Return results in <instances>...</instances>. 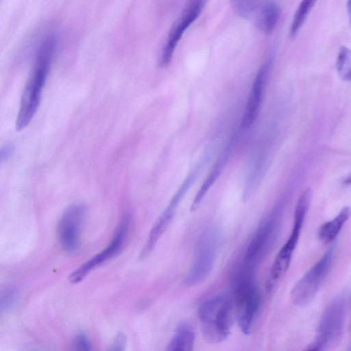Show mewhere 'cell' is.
I'll use <instances>...</instances> for the list:
<instances>
[{
    "mask_svg": "<svg viewBox=\"0 0 351 351\" xmlns=\"http://www.w3.org/2000/svg\"><path fill=\"white\" fill-rule=\"evenodd\" d=\"M350 49L346 47H342L337 56L336 68L339 75L346 81L350 80Z\"/></svg>",
    "mask_w": 351,
    "mask_h": 351,
    "instance_id": "cell-17",
    "label": "cell"
},
{
    "mask_svg": "<svg viewBox=\"0 0 351 351\" xmlns=\"http://www.w3.org/2000/svg\"><path fill=\"white\" fill-rule=\"evenodd\" d=\"M217 247L216 230L208 228L203 232L197 242L191 267L184 278V285L193 286L207 277L213 267Z\"/></svg>",
    "mask_w": 351,
    "mask_h": 351,
    "instance_id": "cell-6",
    "label": "cell"
},
{
    "mask_svg": "<svg viewBox=\"0 0 351 351\" xmlns=\"http://www.w3.org/2000/svg\"><path fill=\"white\" fill-rule=\"evenodd\" d=\"M130 221L129 215L122 217L108 245L71 274L69 278L71 283L81 282L91 271L121 252L128 240Z\"/></svg>",
    "mask_w": 351,
    "mask_h": 351,
    "instance_id": "cell-9",
    "label": "cell"
},
{
    "mask_svg": "<svg viewBox=\"0 0 351 351\" xmlns=\"http://www.w3.org/2000/svg\"><path fill=\"white\" fill-rule=\"evenodd\" d=\"M348 302L347 293L341 294L325 308L318 324L315 341L319 351H328L339 339L345 326Z\"/></svg>",
    "mask_w": 351,
    "mask_h": 351,
    "instance_id": "cell-4",
    "label": "cell"
},
{
    "mask_svg": "<svg viewBox=\"0 0 351 351\" xmlns=\"http://www.w3.org/2000/svg\"><path fill=\"white\" fill-rule=\"evenodd\" d=\"M303 351H319L318 347L314 341L308 347H306Z\"/></svg>",
    "mask_w": 351,
    "mask_h": 351,
    "instance_id": "cell-23",
    "label": "cell"
},
{
    "mask_svg": "<svg viewBox=\"0 0 351 351\" xmlns=\"http://www.w3.org/2000/svg\"><path fill=\"white\" fill-rule=\"evenodd\" d=\"M347 6L348 7V11L349 12V16H350V10H351V9H350L351 8V2H350V1H349L348 2V5Z\"/></svg>",
    "mask_w": 351,
    "mask_h": 351,
    "instance_id": "cell-24",
    "label": "cell"
},
{
    "mask_svg": "<svg viewBox=\"0 0 351 351\" xmlns=\"http://www.w3.org/2000/svg\"><path fill=\"white\" fill-rule=\"evenodd\" d=\"M233 304L226 295H216L202 302L198 308L201 331L210 343L224 341L230 333Z\"/></svg>",
    "mask_w": 351,
    "mask_h": 351,
    "instance_id": "cell-2",
    "label": "cell"
},
{
    "mask_svg": "<svg viewBox=\"0 0 351 351\" xmlns=\"http://www.w3.org/2000/svg\"><path fill=\"white\" fill-rule=\"evenodd\" d=\"M74 351H93L91 345L84 333L77 334L73 340Z\"/></svg>",
    "mask_w": 351,
    "mask_h": 351,
    "instance_id": "cell-20",
    "label": "cell"
},
{
    "mask_svg": "<svg viewBox=\"0 0 351 351\" xmlns=\"http://www.w3.org/2000/svg\"><path fill=\"white\" fill-rule=\"evenodd\" d=\"M280 15V8L276 1L260 2L256 10V23L265 33H271L276 26Z\"/></svg>",
    "mask_w": 351,
    "mask_h": 351,
    "instance_id": "cell-13",
    "label": "cell"
},
{
    "mask_svg": "<svg viewBox=\"0 0 351 351\" xmlns=\"http://www.w3.org/2000/svg\"><path fill=\"white\" fill-rule=\"evenodd\" d=\"M314 3L315 1L312 0H304L300 3L295 10L291 25L290 36L291 37L295 36L298 34Z\"/></svg>",
    "mask_w": 351,
    "mask_h": 351,
    "instance_id": "cell-16",
    "label": "cell"
},
{
    "mask_svg": "<svg viewBox=\"0 0 351 351\" xmlns=\"http://www.w3.org/2000/svg\"><path fill=\"white\" fill-rule=\"evenodd\" d=\"M204 3V1H193L183 10L171 30L162 49L159 60L161 66H165L169 64L183 34L197 19Z\"/></svg>",
    "mask_w": 351,
    "mask_h": 351,
    "instance_id": "cell-11",
    "label": "cell"
},
{
    "mask_svg": "<svg viewBox=\"0 0 351 351\" xmlns=\"http://www.w3.org/2000/svg\"><path fill=\"white\" fill-rule=\"evenodd\" d=\"M267 71V65L265 64L255 77L242 119L243 128L250 127L258 116Z\"/></svg>",
    "mask_w": 351,
    "mask_h": 351,
    "instance_id": "cell-12",
    "label": "cell"
},
{
    "mask_svg": "<svg viewBox=\"0 0 351 351\" xmlns=\"http://www.w3.org/2000/svg\"><path fill=\"white\" fill-rule=\"evenodd\" d=\"M126 338L123 333H118L108 351H123L125 347Z\"/></svg>",
    "mask_w": 351,
    "mask_h": 351,
    "instance_id": "cell-21",
    "label": "cell"
},
{
    "mask_svg": "<svg viewBox=\"0 0 351 351\" xmlns=\"http://www.w3.org/2000/svg\"><path fill=\"white\" fill-rule=\"evenodd\" d=\"M259 1H234L233 6L236 12L243 17H252V14L256 11Z\"/></svg>",
    "mask_w": 351,
    "mask_h": 351,
    "instance_id": "cell-18",
    "label": "cell"
},
{
    "mask_svg": "<svg viewBox=\"0 0 351 351\" xmlns=\"http://www.w3.org/2000/svg\"><path fill=\"white\" fill-rule=\"evenodd\" d=\"M14 147L8 145L0 148V162L8 158L13 152Z\"/></svg>",
    "mask_w": 351,
    "mask_h": 351,
    "instance_id": "cell-22",
    "label": "cell"
},
{
    "mask_svg": "<svg viewBox=\"0 0 351 351\" xmlns=\"http://www.w3.org/2000/svg\"><path fill=\"white\" fill-rule=\"evenodd\" d=\"M282 211L278 205L260 225L246 250L242 267L255 271L267 255L277 238Z\"/></svg>",
    "mask_w": 351,
    "mask_h": 351,
    "instance_id": "cell-5",
    "label": "cell"
},
{
    "mask_svg": "<svg viewBox=\"0 0 351 351\" xmlns=\"http://www.w3.org/2000/svg\"><path fill=\"white\" fill-rule=\"evenodd\" d=\"M347 351H350V348Z\"/></svg>",
    "mask_w": 351,
    "mask_h": 351,
    "instance_id": "cell-25",
    "label": "cell"
},
{
    "mask_svg": "<svg viewBox=\"0 0 351 351\" xmlns=\"http://www.w3.org/2000/svg\"><path fill=\"white\" fill-rule=\"evenodd\" d=\"M195 334L192 328L186 324L178 326L166 351H193Z\"/></svg>",
    "mask_w": 351,
    "mask_h": 351,
    "instance_id": "cell-15",
    "label": "cell"
},
{
    "mask_svg": "<svg viewBox=\"0 0 351 351\" xmlns=\"http://www.w3.org/2000/svg\"><path fill=\"white\" fill-rule=\"evenodd\" d=\"M312 192L309 189L304 190L298 199L293 215V224L291 232L287 241L280 249L271 265L267 282V289L270 291L287 272L291 258L297 246L301 230L311 200Z\"/></svg>",
    "mask_w": 351,
    "mask_h": 351,
    "instance_id": "cell-3",
    "label": "cell"
},
{
    "mask_svg": "<svg viewBox=\"0 0 351 351\" xmlns=\"http://www.w3.org/2000/svg\"><path fill=\"white\" fill-rule=\"evenodd\" d=\"M56 45V36L49 34L42 40L37 49L34 69L21 96L16 120V129L18 131L28 125L38 110L41 93L50 70Z\"/></svg>",
    "mask_w": 351,
    "mask_h": 351,
    "instance_id": "cell-1",
    "label": "cell"
},
{
    "mask_svg": "<svg viewBox=\"0 0 351 351\" xmlns=\"http://www.w3.org/2000/svg\"><path fill=\"white\" fill-rule=\"evenodd\" d=\"M16 292L12 288L0 291V313L10 309L16 302Z\"/></svg>",
    "mask_w": 351,
    "mask_h": 351,
    "instance_id": "cell-19",
    "label": "cell"
},
{
    "mask_svg": "<svg viewBox=\"0 0 351 351\" xmlns=\"http://www.w3.org/2000/svg\"><path fill=\"white\" fill-rule=\"evenodd\" d=\"M350 215V208L344 207L335 218L323 223L318 231L319 239L324 243L333 241L349 219Z\"/></svg>",
    "mask_w": 351,
    "mask_h": 351,
    "instance_id": "cell-14",
    "label": "cell"
},
{
    "mask_svg": "<svg viewBox=\"0 0 351 351\" xmlns=\"http://www.w3.org/2000/svg\"><path fill=\"white\" fill-rule=\"evenodd\" d=\"M86 215V206L75 204L69 206L61 216L57 227V234L60 244L65 252L74 253L79 250Z\"/></svg>",
    "mask_w": 351,
    "mask_h": 351,
    "instance_id": "cell-10",
    "label": "cell"
},
{
    "mask_svg": "<svg viewBox=\"0 0 351 351\" xmlns=\"http://www.w3.org/2000/svg\"><path fill=\"white\" fill-rule=\"evenodd\" d=\"M334 250H328L295 284L291 291L292 302L298 306L311 302L316 295L330 270Z\"/></svg>",
    "mask_w": 351,
    "mask_h": 351,
    "instance_id": "cell-8",
    "label": "cell"
},
{
    "mask_svg": "<svg viewBox=\"0 0 351 351\" xmlns=\"http://www.w3.org/2000/svg\"><path fill=\"white\" fill-rule=\"evenodd\" d=\"M203 165L204 164L200 162L188 174L171 197L166 208L155 221L140 254L141 259L146 258L155 247L159 238L165 231L173 219L182 198L197 179Z\"/></svg>",
    "mask_w": 351,
    "mask_h": 351,
    "instance_id": "cell-7",
    "label": "cell"
}]
</instances>
